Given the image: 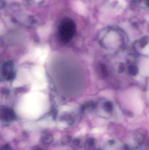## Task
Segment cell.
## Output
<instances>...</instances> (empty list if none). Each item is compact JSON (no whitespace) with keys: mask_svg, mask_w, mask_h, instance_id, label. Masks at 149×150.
I'll use <instances>...</instances> for the list:
<instances>
[{"mask_svg":"<svg viewBox=\"0 0 149 150\" xmlns=\"http://www.w3.org/2000/svg\"><path fill=\"white\" fill-rule=\"evenodd\" d=\"M76 30V24L74 21L70 18H65L60 24L59 35L62 40L68 41L72 38Z\"/></svg>","mask_w":149,"mask_h":150,"instance_id":"6da1fadb","label":"cell"},{"mask_svg":"<svg viewBox=\"0 0 149 150\" xmlns=\"http://www.w3.org/2000/svg\"><path fill=\"white\" fill-rule=\"evenodd\" d=\"M136 5L143 8H148V0H135Z\"/></svg>","mask_w":149,"mask_h":150,"instance_id":"7a4b0ae2","label":"cell"},{"mask_svg":"<svg viewBox=\"0 0 149 150\" xmlns=\"http://www.w3.org/2000/svg\"><path fill=\"white\" fill-rule=\"evenodd\" d=\"M23 1L27 4L33 5L36 3H40L42 0H23Z\"/></svg>","mask_w":149,"mask_h":150,"instance_id":"3957f363","label":"cell"},{"mask_svg":"<svg viewBox=\"0 0 149 150\" xmlns=\"http://www.w3.org/2000/svg\"><path fill=\"white\" fill-rule=\"evenodd\" d=\"M6 5V0H0V9H2Z\"/></svg>","mask_w":149,"mask_h":150,"instance_id":"277c9868","label":"cell"}]
</instances>
